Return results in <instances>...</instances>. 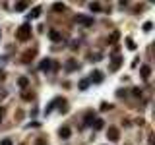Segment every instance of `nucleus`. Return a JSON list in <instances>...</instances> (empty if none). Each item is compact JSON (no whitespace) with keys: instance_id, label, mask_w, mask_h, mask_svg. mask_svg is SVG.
<instances>
[{"instance_id":"nucleus-16","label":"nucleus","mask_w":155,"mask_h":145,"mask_svg":"<svg viewBox=\"0 0 155 145\" xmlns=\"http://www.w3.org/2000/svg\"><path fill=\"white\" fill-rule=\"evenodd\" d=\"M89 83H91V81H89V80H81L80 83H78V89H80V91H85V89H87V87H89Z\"/></svg>"},{"instance_id":"nucleus-1","label":"nucleus","mask_w":155,"mask_h":145,"mask_svg":"<svg viewBox=\"0 0 155 145\" xmlns=\"http://www.w3.org/2000/svg\"><path fill=\"white\" fill-rule=\"evenodd\" d=\"M16 39L18 41H29L31 39V25L29 23H23V25L16 31Z\"/></svg>"},{"instance_id":"nucleus-7","label":"nucleus","mask_w":155,"mask_h":145,"mask_svg":"<svg viewBox=\"0 0 155 145\" xmlns=\"http://www.w3.org/2000/svg\"><path fill=\"white\" fill-rule=\"evenodd\" d=\"M120 66H122V56L115 54V58H113V62H111V70H118Z\"/></svg>"},{"instance_id":"nucleus-6","label":"nucleus","mask_w":155,"mask_h":145,"mask_svg":"<svg viewBox=\"0 0 155 145\" xmlns=\"http://www.w3.org/2000/svg\"><path fill=\"white\" fill-rule=\"evenodd\" d=\"M48 37H51V41H54V43H60V41H62V33L56 31V29H51V31H48Z\"/></svg>"},{"instance_id":"nucleus-8","label":"nucleus","mask_w":155,"mask_h":145,"mask_svg":"<svg viewBox=\"0 0 155 145\" xmlns=\"http://www.w3.org/2000/svg\"><path fill=\"white\" fill-rule=\"evenodd\" d=\"M140 74H142V77H144V80H149V76H151V68H149V66H142V68H140Z\"/></svg>"},{"instance_id":"nucleus-11","label":"nucleus","mask_w":155,"mask_h":145,"mask_svg":"<svg viewBox=\"0 0 155 145\" xmlns=\"http://www.w3.org/2000/svg\"><path fill=\"white\" fill-rule=\"evenodd\" d=\"M18 85H19V87H22V89H25V87H27V85H29V77H25V76H22V77H19V80H18Z\"/></svg>"},{"instance_id":"nucleus-27","label":"nucleus","mask_w":155,"mask_h":145,"mask_svg":"<svg viewBox=\"0 0 155 145\" xmlns=\"http://www.w3.org/2000/svg\"><path fill=\"white\" fill-rule=\"evenodd\" d=\"M0 145H14V143H12V139H2Z\"/></svg>"},{"instance_id":"nucleus-23","label":"nucleus","mask_w":155,"mask_h":145,"mask_svg":"<svg viewBox=\"0 0 155 145\" xmlns=\"http://www.w3.org/2000/svg\"><path fill=\"white\" fill-rule=\"evenodd\" d=\"M111 109H113L111 103H101V110H103V112H107V110H111Z\"/></svg>"},{"instance_id":"nucleus-18","label":"nucleus","mask_w":155,"mask_h":145,"mask_svg":"<svg viewBox=\"0 0 155 145\" xmlns=\"http://www.w3.org/2000/svg\"><path fill=\"white\" fill-rule=\"evenodd\" d=\"M33 97H35V95L31 93V91H23V93H22V99H23V101H33Z\"/></svg>"},{"instance_id":"nucleus-3","label":"nucleus","mask_w":155,"mask_h":145,"mask_svg":"<svg viewBox=\"0 0 155 145\" xmlns=\"http://www.w3.org/2000/svg\"><path fill=\"white\" fill-rule=\"evenodd\" d=\"M93 122H95V112L93 110H87L83 116V126H93Z\"/></svg>"},{"instance_id":"nucleus-24","label":"nucleus","mask_w":155,"mask_h":145,"mask_svg":"<svg viewBox=\"0 0 155 145\" xmlns=\"http://www.w3.org/2000/svg\"><path fill=\"white\" fill-rule=\"evenodd\" d=\"M118 37H120V35H118V31H115V33L111 35V39H109V43H111V45H115L116 41H118Z\"/></svg>"},{"instance_id":"nucleus-12","label":"nucleus","mask_w":155,"mask_h":145,"mask_svg":"<svg viewBox=\"0 0 155 145\" xmlns=\"http://www.w3.org/2000/svg\"><path fill=\"white\" fill-rule=\"evenodd\" d=\"M66 70H68V72H74V70H78V62H76V60H68V62H66Z\"/></svg>"},{"instance_id":"nucleus-10","label":"nucleus","mask_w":155,"mask_h":145,"mask_svg":"<svg viewBox=\"0 0 155 145\" xmlns=\"http://www.w3.org/2000/svg\"><path fill=\"white\" fill-rule=\"evenodd\" d=\"M70 135H72V130H70V128H68V126L60 128V138H62V139H68V138H70Z\"/></svg>"},{"instance_id":"nucleus-26","label":"nucleus","mask_w":155,"mask_h":145,"mask_svg":"<svg viewBox=\"0 0 155 145\" xmlns=\"http://www.w3.org/2000/svg\"><path fill=\"white\" fill-rule=\"evenodd\" d=\"M151 29H153V23L151 22H145L144 23V31H151Z\"/></svg>"},{"instance_id":"nucleus-4","label":"nucleus","mask_w":155,"mask_h":145,"mask_svg":"<svg viewBox=\"0 0 155 145\" xmlns=\"http://www.w3.org/2000/svg\"><path fill=\"white\" fill-rule=\"evenodd\" d=\"M76 22L81 23V25H85V27L93 25V18H85V16H76Z\"/></svg>"},{"instance_id":"nucleus-13","label":"nucleus","mask_w":155,"mask_h":145,"mask_svg":"<svg viewBox=\"0 0 155 145\" xmlns=\"http://www.w3.org/2000/svg\"><path fill=\"white\" fill-rule=\"evenodd\" d=\"M62 101H64V99H60V97H56V99H54V101H52V103H51V105H48V106H47V110H45V112H47V114H48V112H51V110H52V109H54V105H58V103H62Z\"/></svg>"},{"instance_id":"nucleus-25","label":"nucleus","mask_w":155,"mask_h":145,"mask_svg":"<svg viewBox=\"0 0 155 145\" xmlns=\"http://www.w3.org/2000/svg\"><path fill=\"white\" fill-rule=\"evenodd\" d=\"M132 95H134V97H142V89H140V87H134V89H132Z\"/></svg>"},{"instance_id":"nucleus-22","label":"nucleus","mask_w":155,"mask_h":145,"mask_svg":"<svg viewBox=\"0 0 155 145\" xmlns=\"http://www.w3.org/2000/svg\"><path fill=\"white\" fill-rule=\"evenodd\" d=\"M41 16V8L37 6V8H33V10H31V14H29V18H39Z\"/></svg>"},{"instance_id":"nucleus-28","label":"nucleus","mask_w":155,"mask_h":145,"mask_svg":"<svg viewBox=\"0 0 155 145\" xmlns=\"http://www.w3.org/2000/svg\"><path fill=\"white\" fill-rule=\"evenodd\" d=\"M35 145H47V143H45V139H43V138H39V139H37V143H35Z\"/></svg>"},{"instance_id":"nucleus-31","label":"nucleus","mask_w":155,"mask_h":145,"mask_svg":"<svg viewBox=\"0 0 155 145\" xmlns=\"http://www.w3.org/2000/svg\"><path fill=\"white\" fill-rule=\"evenodd\" d=\"M22 145H23V143H22Z\"/></svg>"},{"instance_id":"nucleus-30","label":"nucleus","mask_w":155,"mask_h":145,"mask_svg":"<svg viewBox=\"0 0 155 145\" xmlns=\"http://www.w3.org/2000/svg\"><path fill=\"white\" fill-rule=\"evenodd\" d=\"M0 35H2V31H0Z\"/></svg>"},{"instance_id":"nucleus-15","label":"nucleus","mask_w":155,"mask_h":145,"mask_svg":"<svg viewBox=\"0 0 155 145\" xmlns=\"http://www.w3.org/2000/svg\"><path fill=\"white\" fill-rule=\"evenodd\" d=\"M93 128H95V130H103V128H105V120L95 118V122H93Z\"/></svg>"},{"instance_id":"nucleus-20","label":"nucleus","mask_w":155,"mask_h":145,"mask_svg":"<svg viewBox=\"0 0 155 145\" xmlns=\"http://www.w3.org/2000/svg\"><path fill=\"white\" fill-rule=\"evenodd\" d=\"M89 10L91 12H101V4L99 2H91L89 4Z\"/></svg>"},{"instance_id":"nucleus-2","label":"nucleus","mask_w":155,"mask_h":145,"mask_svg":"<svg viewBox=\"0 0 155 145\" xmlns=\"http://www.w3.org/2000/svg\"><path fill=\"white\" fill-rule=\"evenodd\" d=\"M107 138L111 139V141H118V139H120V132H118V128H109L107 130Z\"/></svg>"},{"instance_id":"nucleus-5","label":"nucleus","mask_w":155,"mask_h":145,"mask_svg":"<svg viewBox=\"0 0 155 145\" xmlns=\"http://www.w3.org/2000/svg\"><path fill=\"white\" fill-rule=\"evenodd\" d=\"M39 70H41V72H48V70H52V60H51V58H45V60L39 64Z\"/></svg>"},{"instance_id":"nucleus-29","label":"nucleus","mask_w":155,"mask_h":145,"mask_svg":"<svg viewBox=\"0 0 155 145\" xmlns=\"http://www.w3.org/2000/svg\"><path fill=\"white\" fill-rule=\"evenodd\" d=\"M0 122H2V110H0Z\"/></svg>"},{"instance_id":"nucleus-17","label":"nucleus","mask_w":155,"mask_h":145,"mask_svg":"<svg viewBox=\"0 0 155 145\" xmlns=\"http://www.w3.org/2000/svg\"><path fill=\"white\" fill-rule=\"evenodd\" d=\"M33 54H35V51H27L25 54H23V62H25V64H29L31 58H33Z\"/></svg>"},{"instance_id":"nucleus-14","label":"nucleus","mask_w":155,"mask_h":145,"mask_svg":"<svg viewBox=\"0 0 155 145\" xmlns=\"http://www.w3.org/2000/svg\"><path fill=\"white\" fill-rule=\"evenodd\" d=\"M52 10H54V12H64V10H66V4H62V2H54V4H52Z\"/></svg>"},{"instance_id":"nucleus-9","label":"nucleus","mask_w":155,"mask_h":145,"mask_svg":"<svg viewBox=\"0 0 155 145\" xmlns=\"http://www.w3.org/2000/svg\"><path fill=\"white\" fill-rule=\"evenodd\" d=\"M89 81H95V83H101V81H103V74L101 72H93L91 74V77H87Z\"/></svg>"},{"instance_id":"nucleus-21","label":"nucleus","mask_w":155,"mask_h":145,"mask_svg":"<svg viewBox=\"0 0 155 145\" xmlns=\"http://www.w3.org/2000/svg\"><path fill=\"white\" fill-rule=\"evenodd\" d=\"M126 47H128V51H136V43H134V41L130 39V37L126 39Z\"/></svg>"},{"instance_id":"nucleus-19","label":"nucleus","mask_w":155,"mask_h":145,"mask_svg":"<svg viewBox=\"0 0 155 145\" xmlns=\"http://www.w3.org/2000/svg\"><path fill=\"white\" fill-rule=\"evenodd\" d=\"M23 10H27V2H18L16 4V12H23Z\"/></svg>"}]
</instances>
